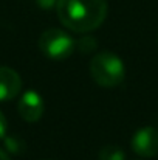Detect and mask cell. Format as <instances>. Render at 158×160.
Returning a JSON list of instances; mask_svg holds the SVG:
<instances>
[{
	"instance_id": "1",
	"label": "cell",
	"mask_w": 158,
	"mask_h": 160,
	"mask_svg": "<svg viewBox=\"0 0 158 160\" xmlns=\"http://www.w3.org/2000/svg\"><path fill=\"white\" fill-rule=\"evenodd\" d=\"M62 25L74 33H90L107 17V0H59L56 5Z\"/></svg>"
},
{
	"instance_id": "2",
	"label": "cell",
	"mask_w": 158,
	"mask_h": 160,
	"mask_svg": "<svg viewBox=\"0 0 158 160\" xmlns=\"http://www.w3.org/2000/svg\"><path fill=\"white\" fill-rule=\"evenodd\" d=\"M90 75L101 87H118L126 78V65L115 53L103 52L90 61Z\"/></svg>"
},
{
	"instance_id": "3",
	"label": "cell",
	"mask_w": 158,
	"mask_h": 160,
	"mask_svg": "<svg viewBox=\"0 0 158 160\" xmlns=\"http://www.w3.org/2000/svg\"><path fill=\"white\" fill-rule=\"evenodd\" d=\"M37 47L48 59L64 61L73 54L76 48V41L64 30L50 28L41 34Z\"/></svg>"
},
{
	"instance_id": "4",
	"label": "cell",
	"mask_w": 158,
	"mask_h": 160,
	"mask_svg": "<svg viewBox=\"0 0 158 160\" xmlns=\"http://www.w3.org/2000/svg\"><path fill=\"white\" fill-rule=\"evenodd\" d=\"M132 149L140 157H154L158 154V129L146 126L138 129L132 137Z\"/></svg>"
},
{
	"instance_id": "5",
	"label": "cell",
	"mask_w": 158,
	"mask_h": 160,
	"mask_svg": "<svg viewBox=\"0 0 158 160\" xmlns=\"http://www.w3.org/2000/svg\"><path fill=\"white\" fill-rule=\"evenodd\" d=\"M19 113L20 117L28 121V123H36L41 120V117L44 115V110H45V103H44V98L41 97L39 92L36 90H26L20 100H19Z\"/></svg>"
},
{
	"instance_id": "6",
	"label": "cell",
	"mask_w": 158,
	"mask_h": 160,
	"mask_svg": "<svg viewBox=\"0 0 158 160\" xmlns=\"http://www.w3.org/2000/svg\"><path fill=\"white\" fill-rule=\"evenodd\" d=\"M22 90L19 73L9 67H0V103L14 100Z\"/></svg>"
},
{
	"instance_id": "7",
	"label": "cell",
	"mask_w": 158,
	"mask_h": 160,
	"mask_svg": "<svg viewBox=\"0 0 158 160\" xmlns=\"http://www.w3.org/2000/svg\"><path fill=\"white\" fill-rule=\"evenodd\" d=\"M99 160H126V152L118 145H105L99 151Z\"/></svg>"
},
{
	"instance_id": "8",
	"label": "cell",
	"mask_w": 158,
	"mask_h": 160,
	"mask_svg": "<svg viewBox=\"0 0 158 160\" xmlns=\"http://www.w3.org/2000/svg\"><path fill=\"white\" fill-rule=\"evenodd\" d=\"M76 48L81 52V53H92L95 48H96V41L95 38L92 36H84L82 39H79L76 42Z\"/></svg>"
},
{
	"instance_id": "9",
	"label": "cell",
	"mask_w": 158,
	"mask_h": 160,
	"mask_svg": "<svg viewBox=\"0 0 158 160\" xmlns=\"http://www.w3.org/2000/svg\"><path fill=\"white\" fill-rule=\"evenodd\" d=\"M3 140H5L6 148H8L9 151H12V152H19V151L23 148V145H22V143L19 145V143H17V138H14V137H12V138H11V137H5Z\"/></svg>"
},
{
	"instance_id": "10",
	"label": "cell",
	"mask_w": 158,
	"mask_h": 160,
	"mask_svg": "<svg viewBox=\"0 0 158 160\" xmlns=\"http://www.w3.org/2000/svg\"><path fill=\"white\" fill-rule=\"evenodd\" d=\"M57 2H59V0H36L37 6H39V8H42V9H45V11L56 8Z\"/></svg>"
},
{
	"instance_id": "11",
	"label": "cell",
	"mask_w": 158,
	"mask_h": 160,
	"mask_svg": "<svg viewBox=\"0 0 158 160\" xmlns=\"http://www.w3.org/2000/svg\"><path fill=\"white\" fill-rule=\"evenodd\" d=\"M6 131H8V123H6L3 112L0 110V140H3L6 137Z\"/></svg>"
},
{
	"instance_id": "12",
	"label": "cell",
	"mask_w": 158,
	"mask_h": 160,
	"mask_svg": "<svg viewBox=\"0 0 158 160\" xmlns=\"http://www.w3.org/2000/svg\"><path fill=\"white\" fill-rule=\"evenodd\" d=\"M0 160H11L9 159V156H8L3 149H0Z\"/></svg>"
}]
</instances>
